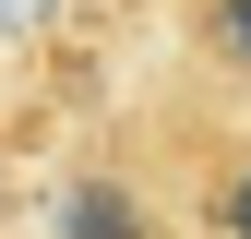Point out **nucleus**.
<instances>
[{
	"mask_svg": "<svg viewBox=\"0 0 251 239\" xmlns=\"http://www.w3.org/2000/svg\"><path fill=\"white\" fill-rule=\"evenodd\" d=\"M168 36H179V72L203 96L251 108V0H168Z\"/></svg>",
	"mask_w": 251,
	"mask_h": 239,
	"instance_id": "nucleus-3",
	"label": "nucleus"
},
{
	"mask_svg": "<svg viewBox=\"0 0 251 239\" xmlns=\"http://www.w3.org/2000/svg\"><path fill=\"white\" fill-rule=\"evenodd\" d=\"M132 132H144L155 179L179 191V215H192V239H251V108L203 96V84L179 72V96L132 108Z\"/></svg>",
	"mask_w": 251,
	"mask_h": 239,
	"instance_id": "nucleus-1",
	"label": "nucleus"
},
{
	"mask_svg": "<svg viewBox=\"0 0 251 239\" xmlns=\"http://www.w3.org/2000/svg\"><path fill=\"white\" fill-rule=\"evenodd\" d=\"M48 239H192V215H179V191L155 179V156H144L132 120L96 132L72 167H60V191H48Z\"/></svg>",
	"mask_w": 251,
	"mask_h": 239,
	"instance_id": "nucleus-2",
	"label": "nucleus"
}]
</instances>
